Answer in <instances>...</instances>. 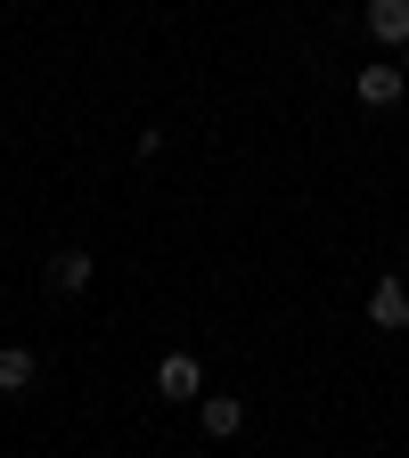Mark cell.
<instances>
[{"mask_svg":"<svg viewBox=\"0 0 409 458\" xmlns=\"http://www.w3.org/2000/svg\"><path fill=\"white\" fill-rule=\"evenodd\" d=\"M353 90H361V106H393V98L409 90V74H401V57H393V66H361Z\"/></svg>","mask_w":409,"mask_h":458,"instance_id":"obj_3","label":"cell"},{"mask_svg":"<svg viewBox=\"0 0 409 458\" xmlns=\"http://www.w3.org/2000/svg\"><path fill=\"white\" fill-rule=\"evenodd\" d=\"M156 393H164V401H197V393H205L197 360H189V352H164V369H156Z\"/></svg>","mask_w":409,"mask_h":458,"instance_id":"obj_4","label":"cell"},{"mask_svg":"<svg viewBox=\"0 0 409 458\" xmlns=\"http://www.w3.org/2000/svg\"><path fill=\"white\" fill-rule=\"evenodd\" d=\"M41 369H33V352H25V344H0V393H25Z\"/></svg>","mask_w":409,"mask_h":458,"instance_id":"obj_7","label":"cell"},{"mask_svg":"<svg viewBox=\"0 0 409 458\" xmlns=\"http://www.w3.org/2000/svg\"><path fill=\"white\" fill-rule=\"evenodd\" d=\"M197 426H205L213 442L246 434V401H238V393H205V401H197Z\"/></svg>","mask_w":409,"mask_h":458,"instance_id":"obj_2","label":"cell"},{"mask_svg":"<svg viewBox=\"0 0 409 458\" xmlns=\"http://www.w3.org/2000/svg\"><path fill=\"white\" fill-rule=\"evenodd\" d=\"M90 270H98V262H90L82 246H66V254H49V295H82V286H90Z\"/></svg>","mask_w":409,"mask_h":458,"instance_id":"obj_6","label":"cell"},{"mask_svg":"<svg viewBox=\"0 0 409 458\" xmlns=\"http://www.w3.org/2000/svg\"><path fill=\"white\" fill-rule=\"evenodd\" d=\"M361 17H369V33H377L385 49H409V0H369Z\"/></svg>","mask_w":409,"mask_h":458,"instance_id":"obj_5","label":"cell"},{"mask_svg":"<svg viewBox=\"0 0 409 458\" xmlns=\"http://www.w3.org/2000/svg\"><path fill=\"white\" fill-rule=\"evenodd\" d=\"M401 74H409V49H401Z\"/></svg>","mask_w":409,"mask_h":458,"instance_id":"obj_8","label":"cell"},{"mask_svg":"<svg viewBox=\"0 0 409 458\" xmlns=\"http://www.w3.org/2000/svg\"><path fill=\"white\" fill-rule=\"evenodd\" d=\"M369 327H385V335L409 327V278H377L369 286Z\"/></svg>","mask_w":409,"mask_h":458,"instance_id":"obj_1","label":"cell"}]
</instances>
